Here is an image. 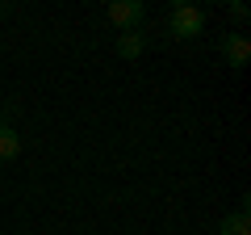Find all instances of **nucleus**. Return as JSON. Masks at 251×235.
Here are the masks:
<instances>
[{
  "label": "nucleus",
  "instance_id": "0eeeda50",
  "mask_svg": "<svg viewBox=\"0 0 251 235\" xmlns=\"http://www.w3.org/2000/svg\"><path fill=\"white\" fill-rule=\"evenodd\" d=\"M230 17L234 21H247V4H230Z\"/></svg>",
  "mask_w": 251,
  "mask_h": 235
},
{
  "label": "nucleus",
  "instance_id": "f03ea898",
  "mask_svg": "<svg viewBox=\"0 0 251 235\" xmlns=\"http://www.w3.org/2000/svg\"><path fill=\"white\" fill-rule=\"evenodd\" d=\"M143 17H147L143 0H113V4H109V21H113V26H122V34L138 29V26H143Z\"/></svg>",
  "mask_w": 251,
  "mask_h": 235
},
{
  "label": "nucleus",
  "instance_id": "39448f33",
  "mask_svg": "<svg viewBox=\"0 0 251 235\" xmlns=\"http://www.w3.org/2000/svg\"><path fill=\"white\" fill-rule=\"evenodd\" d=\"M222 235H251V223H247V206H239L234 214L222 218Z\"/></svg>",
  "mask_w": 251,
  "mask_h": 235
},
{
  "label": "nucleus",
  "instance_id": "7ed1b4c3",
  "mask_svg": "<svg viewBox=\"0 0 251 235\" xmlns=\"http://www.w3.org/2000/svg\"><path fill=\"white\" fill-rule=\"evenodd\" d=\"M222 55H226V63H230V67H243L251 59V42L243 34H226L222 38Z\"/></svg>",
  "mask_w": 251,
  "mask_h": 235
},
{
  "label": "nucleus",
  "instance_id": "f257e3e1",
  "mask_svg": "<svg viewBox=\"0 0 251 235\" xmlns=\"http://www.w3.org/2000/svg\"><path fill=\"white\" fill-rule=\"evenodd\" d=\"M201 26H205V13L201 9H193V4H172V13H168V29H172V38H197L201 34Z\"/></svg>",
  "mask_w": 251,
  "mask_h": 235
},
{
  "label": "nucleus",
  "instance_id": "20e7f679",
  "mask_svg": "<svg viewBox=\"0 0 251 235\" xmlns=\"http://www.w3.org/2000/svg\"><path fill=\"white\" fill-rule=\"evenodd\" d=\"M17 155H21V135L9 122H0V160H17Z\"/></svg>",
  "mask_w": 251,
  "mask_h": 235
},
{
  "label": "nucleus",
  "instance_id": "423d86ee",
  "mask_svg": "<svg viewBox=\"0 0 251 235\" xmlns=\"http://www.w3.org/2000/svg\"><path fill=\"white\" fill-rule=\"evenodd\" d=\"M117 55H122V59H138V55H143V34H138V29L122 34L117 38Z\"/></svg>",
  "mask_w": 251,
  "mask_h": 235
}]
</instances>
